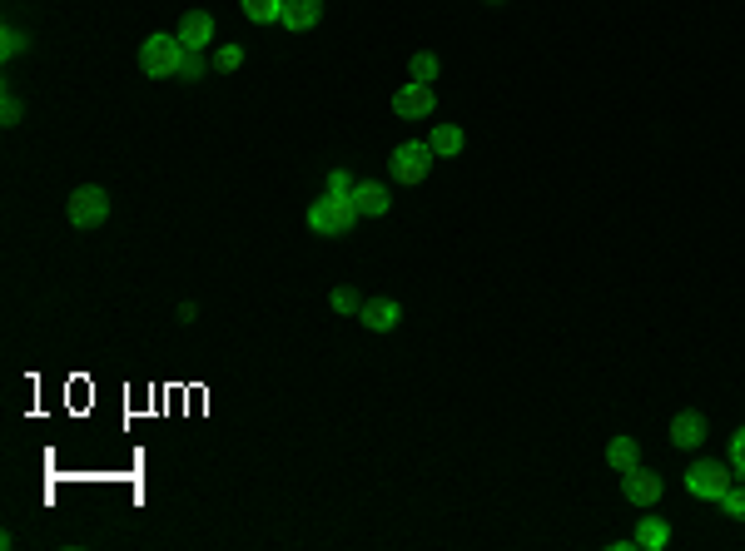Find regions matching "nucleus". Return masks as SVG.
Masks as SVG:
<instances>
[{
    "mask_svg": "<svg viewBox=\"0 0 745 551\" xmlns=\"http://www.w3.org/2000/svg\"><path fill=\"white\" fill-rule=\"evenodd\" d=\"M671 442L676 447H701L706 442V413H681L671 422Z\"/></svg>",
    "mask_w": 745,
    "mask_h": 551,
    "instance_id": "nucleus-12",
    "label": "nucleus"
},
{
    "mask_svg": "<svg viewBox=\"0 0 745 551\" xmlns=\"http://www.w3.org/2000/svg\"><path fill=\"white\" fill-rule=\"evenodd\" d=\"M219 75H234V70H244V45H234V40H224L219 50H214V60H209Z\"/></svg>",
    "mask_w": 745,
    "mask_h": 551,
    "instance_id": "nucleus-17",
    "label": "nucleus"
},
{
    "mask_svg": "<svg viewBox=\"0 0 745 551\" xmlns=\"http://www.w3.org/2000/svg\"><path fill=\"white\" fill-rule=\"evenodd\" d=\"M408 70H413V80H418V85H433V75H438V55H428V50H423V55H413V65H408Z\"/></svg>",
    "mask_w": 745,
    "mask_h": 551,
    "instance_id": "nucleus-20",
    "label": "nucleus"
},
{
    "mask_svg": "<svg viewBox=\"0 0 745 551\" xmlns=\"http://www.w3.org/2000/svg\"><path fill=\"white\" fill-rule=\"evenodd\" d=\"M179 45L184 50H209V40H214V15L209 10H184V20H179Z\"/></svg>",
    "mask_w": 745,
    "mask_h": 551,
    "instance_id": "nucleus-8",
    "label": "nucleus"
},
{
    "mask_svg": "<svg viewBox=\"0 0 745 551\" xmlns=\"http://www.w3.org/2000/svg\"><path fill=\"white\" fill-rule=\"evenodd\" d=\"M353 204H358V214L383 219L393 199H388V184H378V179H358V184H353Z\"/></svg>",
    "mask_w": 745,
    "mask_h": 551,
    "instance_id": "nucleus-9",
    "label": "nucleus"
},
{
    "mask_svg": "<svg viewBox=\"0 0 745 551\" xmlns=\"http://www.w3.org/2000/svg\"><path fill=\"white\" fill-rule=\"evenodd\" d=\"M25 50H30V30L5 25V35H0V60H15V55H25Z\"/></svg>",
    "mask_w": 745,
    "mask_h": 551,
    "instance_id": "nucleus-18",
    "label": "nucleus"
},
{
    "mask_svg": "<svg viewBox=\"0 0 745 551\" xmlns=\"http://www.w3.org/2000/svg\"><path fill=\"white\" fill-rule=\"evenodd\" d=\"M363 214H358V204H353V194H323V199H313L308 204V229L313 234H328V239H338V234H353V224H358Z\"/></svg>",
    "mask_w": 745,
    "mask_h": 551,
    "instance_id": "nucleus-1",
    "label": "nucleus"
},
{
    "mask_svg": "<svg viewBox=\"0 0 745 551\" xmlns=\"http://www.w3.org/2000/svg\"><path fill=\"white\" fill-rule=\"evenodd\" d=\"M328 303H333L338 313H363V298H358V288H348V283H343V288H333V293H328Z\"/></svg>",
    "mask_w": 745,
    "mask_h": 551,
    "instance_id": "nucleus-19",
    "label": "nucleus"
},
{
    "mask_svg": "<svg viewBox=\"0 0 745 551\" xmlns=\"http://www.w3.org/2000/svg\"><path fill=\"white\" fill-rule=\"evenodd\" d=\"M353 184H358V179H348V169H333V174H328V189H333V194H353Z\"/></svg>",
    "mask_w": 745,
    "mask_h": 551,
    "instance_id": "nucleus-24",
    "label": "nucleus"
},
{
    "mask_svg": "<svg viewBox=\"0 0 745 551\" xmlns=\"http://www.w3.org/2000/svg\"><path fill=\"white\" fill-rule=\"evenodd\" d=\"M731 472H736L731 462L706 457V462H696V467L686 472V492H691V497H701V502H721V497L736 487V477H731Z\"/></svg>",
    "mask_w": 745,
    "mask_h": 551,
    "instance_id": "nucleus-3",
    "label": "nucleus"
},
{
    "mask_svg": "<svg viewBox=\"0 0 745 551\" xmlns=\"http://www.w3.org/2000/svg\"><path fill=\"white\" fill-rule=\"evenodd\" d=\"M65 214H70V224H75V229H95V224H105V219H110V194H105L100 184H85V189H75V194H70Z\"/></svg>",
    "mask_w": 745,
    "mask_h": 551,
    "instance_id": "nucleus-5",
    "label": "nucleus"
},
{
    "mask_svg": "<svg viewBox=\"0 0 745 551\" xmlns=\"http://www.w3.org/2000/svg\"><path fill=\"white\" fill-rule=\"evenodd\" d=\"M433 159H438V154H433V144L408 139V144H398V149H393L388 169H393V179H398V184H408V189H413V184H423V179H428Z\"/></svg>",
    "mask_w": 745,
    "mask_h": 551,
    "instance_id": "nucleus-4",
    "label": "nucleus"
},
{
    "mask_svg": "<svg viewBox=\"0 0 745 551\" xmlns=\"http://www.w3.org/2000/svg\"><path fill=\"white\" fill-rule=\"evenodd\" d=\"M487 5H502V0H487Z\"/></svg>",
    "mask_w": 745,
    "mask_h": 551,
    "instance_id": "nucleus-26",
    "label": "nucleus"
},
{
    "mask_svg": "<svg viewBox=\"0 0 745 551\" xmlns=\"http://www.w3.org/2000/svg\"><path fill=\"white\" fill-rule=\"evenodd\" d=\"M606 462H611L616 472L636 467V462H641V447H636V437H611V447H606Z\"/></svg>",
    "mask_w": 745,
    "mask_h": 551,
    "instance_id": "nucleus-14",
    "label": "nucleus"
},
{
    "mask_svg": "<svg viewBox=\"0 0 745 551\" xmlns=\"http://www.w3.org/2000/svg\"><path fill=\"white\" fill-rule=\"evenodd\" d=\"M731 467H736V472L745 477V427L736 432V437H731Z\"/></svg>",
    "mask_w": 745,
    "mask_h": 551,
    "instance_id": "nucleus-25",
    "label": "nucleus"
},
{
    "mask_svg": "<svg viewBox=\"0 0 745 551\" xmlns=\"http://www.w3.org/2000/svg\"><path fill=\"white\" fill-rule=\"evenodd\" d=\"M373 333H393L398 323H403V308L393 303V298H373V303H363V313H358Z\"/></svg>",
    "mask_w": 745,
    "mask_h": 551,
    "instance_id": "nucleus-11",
    "label": "nucleus"
},
{
    "mask_svg": "<svg viewBox=\"0 0 745 551\" xmlns=\"http://www.w3.org/2000/svg\"><path fill=\"white\" fill-rule=\"evenodd\" d=\"M721 502H726V512H731L736 522H745V487H731V492H726Z\"/></svg>",
    "mask_w": 745,
    "mask_h": 551,
    "instance_id": "nucleus-22",
    "label": "nucleus"
},
{
    "mask_svg": "<svg viewBox=\"0 0 745 551\" xmlns=\"http://www.w3.org/2000/svg\"><path fill=\"white\" fill-rule=\"evenodd\" d=\"M666 542H671L666 517H641V527H636V547L641 551H666Z\"/></svg>",
    "mask_w": 745,
    "mask_h": 551,
    "instance_id": "nucleus-13",
    "label": "nucleus"
},
{
    "mask_svg": "<svg viewBox=\"0 0 745 551\" xmlns=\"http://www.w3.org/2000/svg\"><path fill=\"white\" fill-rule=\"evenodd\" d=\"M204 70H209L204 50H184V70H179V80H204Z\"/></svg>",
    "mask_w": 745,
    "mask_h": 551,
    "instance_id": "nucleus-21",
    "label": "nucleus"
},
{
    "mask_svg": "<svg viewBox=\"0 0 745 551\" xmlns=\"http://www.w3.org/2000/svg\"><path fill=\"white\" fill-rule=\"evenodd\" d=\"M140 70H145L149 80H179V70H184V45H179V35H149L145 45H140Z\"/></svg>",
    "mask_w": 745,
    "mask_h": 551,
    "instance_id": "nucleus-2",
    "label": "nucleus"
},
{
    "mask_svg": "<svg viewBox=\"0 0 745 551\" xmlns=\"http://www.w3.org/2000/svg\"><path fill=\"white\" fill-rule=\"evenodd\" d=\"M621 497H626L631 507H656V502H661V477L636 462V467L621 472Z\"/></svg>",
    "mask_w": 745,
    "mask_h": 551,
    "instance_id": "nucleus-7",
    "label": "nucleus"
},
{
    "mask_svg": "<svg viewBox=\"0 0 745 551\" xmlns=\"http://www.w3.org/2000/svg\"><path fill=\"white\" fill-rule=\"evenodd\" d=\"M323 20V0H284V30H294V35H303V30H313Z\"/></svg>",
    "mask_w": 745,
    "mask_h": 551,
    "instance_id": "nucleus-10",
    "label": "nucleus"
},
{
    "mask_svg": "<svg viewBox=\"0 0 745 551\" xmlns=\"http://www.w3.org/2000/svg\"><path fill=\"white\" fill-rule=\"evenodd\" d=\"M0 125L10 130V125H20V105H15V95L5 90V100H0Z\"/></svg>",
    "mask_w": 745,
    "mask_h": 551,
    "instance_id": "nucleus-23",
    "label": "nucleus"
},
{
    "mask_svg": "<svg viewBox=\"0 0 745 551\" xmlns=\"http://www.w3.org/2000/svg\"><path fill=\"white\" fill-rule=\"evenodd\" d=\"M428 144H433L438 159H452V154H462V130H457V125H438Z\"/></svg>",
    "mask_w": 745,
    "mask_h": 551,
    "instance_id": "nucleus-16",
    "label": "nucleus"
},
{
    "mask_svg": "<svg viewBox=\"0 0 745 551\" xmlns=\"http://www.w3.org/2000/svg\"><path fill=\"white\" fill-rule=\"evenodd\" d=\"M244 5V15L254 20V25H274V20H284V0H239Z\"/></svg>",
    "mask_w": 745,
    "mask_h": 551,
    "instance_id": "nucleus-15",
    "label": "nucleus"
},
{
    "mask_svg": "<svg viewBox=\"0 0 745 551\" xmlns=\"http://www.w3.org/2000/svg\"><path fill=\"white\" fill-rule=\"evenodd\" d=\"M438 110V95H433V85H418V80H408L398 95H393V115L398 120H428Z\"/></svg>",
    "mask_w": 745,
    "mask_h": 551,
    "instance_id": "nucleus-6",
    "label": "nucleus"
}]
</instances>
